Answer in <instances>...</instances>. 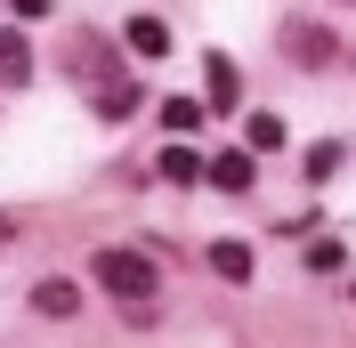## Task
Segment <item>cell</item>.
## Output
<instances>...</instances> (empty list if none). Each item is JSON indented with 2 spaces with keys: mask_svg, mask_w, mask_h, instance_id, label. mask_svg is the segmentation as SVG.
I'll use <instances>...</instances> for the list:
<instances>
[{
  "mask_svg": "<svg viewBox=\"0 0 356 348\" xmlns=\"http://www.w3.org/2000/svg\"><path fill=\"white\" fill-rule=\"evenodd\" d=\"M89 276L106 283L113 300H130L138 316H146V300H154V292H162V267L146 260V251H130V243H106V251L89 260Z\"/></svg>",
  "mask_w": 356,
  "mask_h": 348,
  "instance_id": "1",
  "label": "cell"
},
{
  "mask_svg": "<svg viewBox=\"0 0 356 348\" xmlns=\"http://www.w3.org/2000/svg\"><path fill=\"white\" fill-rule=\"evenodd\" d=\"M202 106H211V113H235V106H243V73H235V57H227V49H211V57H202Z\"/></svg>",
  "mask_w": 356,
  "mask_h": 348,
  "instance_id": "2",
  "label": "cell"
},
{
  "mask_svg": "<svg viewBox=\"0 0 356 348\" xmlns=\"http://www.w3.org/2000/svg\"><path fill=\"white\" fill-rule=\"evenodd\" d=\"M284 49H291V65H332L340 57V41L324 24H284Z\"/></svg>",
  "mask_w": 356,
  "mask_h": 348,
  "instance_id": "3",
  "label": "cell"
},
{
  "mask_svg": "<svg viewBox=\"0 0 356 348\" xmlns=\"http://www.w3.org/2000/svg\"><path fill=\"white\" fill-rule=\"evenodd\" d=\"M202 178H211V187H227V195H243L251 178H259V162L235 146V154H219V162H202Z\"/></svg>",
  "mask_w": 356,
  "mask_h": 348,
  "instance_id": "4",
  "label": "cell"
},
{
  "mask_svg": "<svg viewBox=\"0 0 356 348\" xmlns=\"http://www.w3.org/2000/svg\"><path fill=\"white\" fill-rule=\"evenodd\" d=\"M122 41H130V57H170V24H162V17H130Z\"/></svg>",
  "mask_w": 356,
  "mask_h": 348,
  "instance_id": "5",
  "label": "cell"
},
{
  "mask_svg": "<svg viewBox=\"0 0 356 348\" xmlns=\"http://www.w3.org/2000/svg\"><path fill=\"white\" fill-rule=\"evenodd\" d=\"M154 178H170V187H195V178H202V154L170 138V146H162V162H154Z\"/></svg>",
  "mask_w": 356,
  "mask_h": 348,
  "instance_id": "6",
  "label": "cell"
},
{
  "mask_svg": "<svg viewBox=\"0 0 356 348\" xmlns=\"http://www.w3.org/2000/svg\"><path fill=\"white\" fill-rule=\"evenodd\" d=\"M33 308H41V316H73V308H81V292H73L65 276H41V283H33Z\"/></svg>",
  "mask_w": 356,
  "mask_h": 348,
  "instance_id": "7",
  "label": "cell"
},
{
  "mask_svg": "<svg viewBox=\"0 0 356 348\" xmlns=\"http://www.w3.org/2000/svg\"><path fill=\"white\" fill-rule=\"evenodd\" d=\"M162 122H170V138H186V130L211 122V106H202V97H162Z\"/></svg>",
  "mask_w": 356,
  "mask_h": 348,
  "instance_id": "8",
  "label": "cell"
},
{
  "mask_svg": "<svg viewBox=\"0 0 356 348\" xmlns=\"http://www.w3.org/2000/svg\"><path fill=\"white\" fill-rule=\"evenodd\" d=\"M211 267L227 283H251V243H211Z\"/></svg>",
  "mask_w": 356,
  "mask_h": 348,
  "instance_id": "9",
  "label": "cell"
},
{
  "mask_svg": "<svg viewBox=\"0 0 356 348\" xmlns=\"http://www.w3.org/2000/svg\"><path fill=\"white\" fill-rule=\"evenodd\" d=\"M0 81L17 89V81H33V57H24V41L17 33H0Z\"/></svg>",
  "mask_w": 356,
  "mask_h": 348,
  "instance_id": "10",
  "label": "cell"
},
{
  "mask_svg": "<svg viewBox=\"0 0 356 348\" xmlns=\"http://www.w3.org/2000/svg\"><path fill=\"white\" fill-rule=\"evenodd\" d=\"M243 130H251V154H275V146H284V122H275V113H251Z\"/></svg>",
  "mask_w": 356,
  "mask_h": 348,
  "instance_id": "11",
  "label": "cell"
},
{
  "mask_svg": "<svg viewBox=\"0 0 356 348\" xmlns=\"http://www.w3.org/2000/svg\"><path fill=\"white\" fill-rule=\"evenodd\" d=\"M340 171V146H332V138H316V146H308V178H332Z\"/></svg>",
  "mask_w": 356,
  "mask_h": 348,
  "instance_id": "12",
  "label": "cell"
},
{
  "mask_svg": "<svg viewBox=\"0 0 356 348\" xmlns=\"http://www.w3.org/2000/svg\"><path fill=\"white\" fill-rule=\"evenodd\" d=\"M17 17H24V24H33V17H49V0H17Z\"/></svg>",
  "mask_w": 356,
  "mask_h": 348,
  "instance_id": "13",
  "label": "cell"
},
{
  "mask_svg": "<svg viewBox=\"0 0 356 348\" xmlns=\"http://www.w3.org/2000/svg\"><path fill=\"white\" fill-rule=\"evenodd\" d=\"M8 235H17V219H8V211H0V243H8Z\"/></svg>",
  "mask_w": 356,
  "mask_h": 348,
  "instance_id": "14",
  "label": "cell"
}]
</instances>
